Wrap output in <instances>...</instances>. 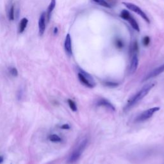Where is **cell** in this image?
I'll use <instances>...</instances> for the list:
<instances>
[{
	"label": "cell",
	"mask_w": 164,
	"mask_h": 164,
	"mask_svg": "<svg viewBox=\"0 0 164 164\" xmlns=\"http://www.w3.org/2000/svg\"><path fill=\"white\" fill-rule=\"evenodd\" d=\"M46 13L44 12L41 14L39 20H38V33L40 36H43L45 30H46Z\"/></svg>",
	"instance_id": "cell-7"
},
{
	"label": "cell",
	"mask_w": 164,
	"mask_h": 164,
	"mask_svg": "<svg viewBox=\"0 0 164 164\" xmlns=\"http://www.w3.org/2000/svg\"><path fill=\"white\" fill-rule=\"evenodd\" d=\"M139 66V59H138L137 54H133L131 57L129 66V73L131 75L135 73Z\"/></svg>",
	"instance_id": "cell-9"
},
{
	"label": "cell",
	"mask_w": 164,
	"mask_h": 164,
	"mask_svg": "<svg viewBox=\"0 0 164 164\" xmlns=\"http://www.w3.org/2000/svg\"><path fill=\"white\" fill-rule=\"evenodd\" d=\"M87 144L88 140L87 139H83L81 142L78 144V145L75 147V149L73 150V151L71 153L69 157V163H74L78 161L79 158L81 157L83 151H85L87 146Z\"/></svg>",
	"instance_id": "cell-2"
},
{
	"label": "cell",
	"mask_w": 164,
	"mask_h": 164,
	"mask_svg": "<svg viewBox=\"0 0 164 164\" xmlns=\"http://www.w3.org/2000/svg\"><path fill=\"white\" fill-rule=\"evenodd\" d=\"M163 72H164V64L163 65L159 66L158 67H157V68L152 70L151 72H150L148 74V75H147V76H146L145 78H144L143 82L147 81V80L155 78L156 76H158V75H160V74L163 73Z\"/></svg>",
	"instance_id": "cell-8"
},
{
	"label": "cell",
	"mask_w": 164,
	"mask_h": 164,
	"mask_svg": "<svg viewBox=\"0 0 164 164\" xmlns=\"http://www.w3.org/2000/svg\"><path fill=\"white\" fill-rule=\"evenodd\" d=\"M28 23V20L27 18H22L20 22H19V28H18V31L19 33H22L23 32L26 28H27V25Z\"/></svg>",
	"instance_id": "cell-13"
},
{
	"label": "cell",
	"mask_w": 164,
	"mask_h": 164,
	"mask_svg": "<svg viewBox=\"0 0 164 164\" xmlns=\"http://www.w3.org/2000/svg\"><path fill=\"white\" fill-rule=\"evenodd\" d=\"M3 162V157L0 156V163H1Z\"/></svg>",
	"instance_id": "cell-25"
},
{
	"label": "cell",
	"mask_w": 164,
	"mask_h": 164,
	"mask_svg": "<svg viewBox=\"0 0 164 164\" xmlns=\"http://www.w3.org/2000/svg\"><path fill=\"white\" fill-rule=\"evenodd\" d=\"M60 128L63 130H69V129H70V126L69 124H63Z\"/></svg>",
	"instance_id": "cell-23"
},
{
	"label": "cell",
	"mask_w": 164,
	"mask_h": 164,
	"mask_svg": "<svg viewBox=\"0 0 164 164\" xmlns=\"http://www.w3.org/2000/svg\"><path fill=\"white\" fill-rule=\"evenodd\" d=\"M78 76L79 80L81 82L82 84L87 87L92 89L94 88L96 86V82L94 80V78H92V76L82 69H78Z\"/></svg>",
	"instance_id": "cell-3"
},
{
	"label": "cell",
	"mask_w": 164,
	"mask_h": 164,
	"mask_svg": "<svg viewBox=\"0 0 164 164\" xmlns=\"http://www.w3.org/2000/svg\"><path fill=\"white\" fill-rule=\"evenodd\" d=\"M8 17L10 21H14L15 19V6L14 4L10 6L8 12Z\"/></svg>",
	"instance_id": "cell-15"
},
{
	"label": "cell",
	"mask_w": 164,
	"mask_h": 164,
	"mask_svg": "<svg viewBox=\"0 0 164 164\" xmlns=\"http://www.w3.org/2000/svg\"><path fill=\"white\" fill-rule=\"evenodd\" d=\"M64 48L65 51L68 56L70 57L73 54V50H72V43H71V38H70V34H67L65 39V43H64Z\"/></svg>",
	"instance_id": "cell-10"
},
{
	"label": "cell",
	"mask_w": 164,
	"mask_h": 164,
	"mask_svg": "<svg viewBox=\"0 0 164 164\" xmlns=\"http://www.w3.org/2000/svg\"><path fill=\"white\" fill-rule=\"evenodd\" d=\"M56 6V0H51V2L50 3L49 6L47 7V12H46V19L47 21H50L51 14L53 11V10L55 8Z\"/></svg>",
	"instance_id": "cell-12"
},
{
	"label": "cell",
	"mask_w": 164,
	"mask_h": 164,
	"mask_svg": "<svg viewBox=\"0 0 164 164\" xmlns=\"http://www.w3.org/2000/svg\"><path fill=\"white\" fill-rule=\"evenodd\" d=\"M120 17L124 19V20H126L129 22L131 26V27H132L135 30H136L138 32L140 31L139 24L137 23V22L136 21L135 19H134L133 16L130 14V13L128 10H122L120 14Z\"/></svg>",
	"instance_id": "cell-6"
},
{
	"label": "cell",
	"mask_w": 164,
	"mask_h": 164,
	"mask_svg": "<svg viewBox=\"0 0 164 164\" xmlns=\"http://www.w3.org/2000/svg\"><path fill=\"white\" fill-rule=\"evenodd\" d=\"M91 1L96 3V4H98L105 8H111L112 7V6L108 3L107 0H91Z\"/></svg>",
	"instance_id": "cell-14"
},
{
	"label": "cell",
	"mask_w": 164,
	"mask_h": 164,
	"mask_svg": "<svg viewBox=\"0 0 164 164\" xmlns=\"http://www.w3.org/2000/svg\"><path fill=\"white\" fill-rule=\"evenodd\" d=\"M67 102H68V104H69L70 108L71 109L73 112L77 111V110H78V108H77V105L75 101H73L72 99H69L67 100Z\"/></svg>",
	"instance_id": "cell-17"
},
{
	"label": "cell",
	"mask_w": 164,
	"mask_h": 164,
	"mask_svg": "<svg viewBox=\"0 0 164 164\" xmlns=\"http://www.w3.org/2000/svg\"><path fill=\"white\" fill-rule=\"evenodd\" d=\"M155 83H149V84L143 87L139 92H137L135 94H134L132 97L128 99L126 105H125L124 110L128 111L131 108H132L134 106H135L138 103L140 102L148 94V93L155 87Z\"/></svg>",
	"instance_id": "cell-1"
},
{
	"label": "cell",
	"mask_w": 164,
	"mask_h": 164,
	"mask_svg": "<svg viewBox=\"0 0 164 164\" xmlns=\"http://www.w3.org/2000/svg\"><path fill=\"white\" fill-rule=\"evenodd\" d=\"M138 50H139V46H138V44L137 42H135L130 47V52H131L132 54H136L135 53H137Z\"/></svg>",
	"instance_id": "cell-18"
},
{
	"label": "cell",
	"mask_w": 164,
	"mask_h": 164,
	"mask_svg": "<svg viewBox=\"0 0 164 164\" xmlns=\"http://www.w3.org/2000/svg\"><path fill=\"white\" fill-rule=\"evenodd\" d=\"M160 109V108L158 107H155L147 109V110L144 111L140 114L138 115L135 119V122H137V123H140V122H144L148 120L149 119L153 117V115L155 114L156 112L159 111Z\"/></svg>",
	"instance_id": "cell-4"
},
{
	"label": "cell",
	"mask_w": 164,
	"mask_h": 164,
	"mask_svg": "<svg viewBox=\"0 0 164 164\" xmlns=\"http://www.w3.org/2000/svg\"><path fill=\"white\" fill-rule=\"evenodd\" d=\"M105 85H107L108 87H115L117 86L119 84L117 83L113 82H107L105 83Z\"/></svg>",
	"instance_id": "cell-22"
},
{
	"label": "cell",
	"mask_w": 164,
	"mask_h": 164,
	"mask_svg": "<svg viewBox=\"0 0 164 164\" xmlns=\"http://www.w3.org/2000/svg\"><path fill=\"white\" fill-rule=\"evenodd\" d=\"M115 46H116V47L117 48H119V49H122V48H123L124 46L123 42L122 41V40H121L120 38H117V39L115 40Z\"/></svg>",
	"instance_id": "cell-19"
},
{
	"label": "cell",
	"mask_w": 164,
	"mask_h": 164,
	"mask_svg": "<svg viewBox=\"0 0 164 164\" xmlns=\"http://www.w3.org/2000/svg\"><path fill=\"white\" fill-rule=\"evenodd\" d=\"M9 72L13 76H17L18 75V71L15 67H10L9 69Z\"/></svg>",
	"instance_id": "cell-20"
},
{
	"label": "cell",
	"mask_w": 164,
	"mask_h": 164,
	"mask_svg": "<svg viewBox=\"0 0 164 164\" xmlns=\"http://www.w3.org/2000/svg\"><path fill=\"white\" fill-rule=\"evenodd\" d=\"M53 33L54 35H56L58 33V28L57 27H55L54 28V30H53Z\"/></svg>",
	"instance_id": "cell-24"
},
{
	"label": "cell",
	"mask_w": 164,
	"mask_h": 164,
	"mask_svg": "<svg viewBox=\"0 0 164 164\" xmlns=\"http://www.w3.org/2000/svg\"><path fill=\"white\" fill-rule=\"evenodd\" d=\"M97 105L98 106H101V107H103L107 108V109L112 111H115V108L114 106V105L111 103L108 100L106 99H99L97 102Z\"/></svg>",
	"instance_id": "cell-11"
},
{
	"label": "cell",
	"mask_w": 164,
	"mask_h": 164,
	"mask_svg": "<svg viewBox=\"0 0 164 164\" xmlns=\"http://www.w3.org/2000/svg\"><path fill=\"white\" fill-rule=\"evenodd\" d=\"M123 4L124 5V6H126L128 9H129L130 10L133 11V12L136 13V14L140 15V17H142L144 20H145V21H146L147 23H150L149 19L148 17H147V15H146V13L143 12L142 10L140 7H139L137 5L133 4V3H127V2H123Z\"/></svg>",
	"instance_id": "cell-5"
},
{
	"label": "cell",
	"mask_w": 164,
	"mask_h": 164,
	"mask_svg": "<svg viewBox=\"0 0 164 164\" xmlns=\"http://www.w3.org/2000/svg\"><path fill=\"white\" fill-rule=\"evenodd\" d=\"M49 140L53 142H59L62 141V139L56 134L51 135L49 137Z\"/></svg>",
	"instance_id": "cell-16"
},
{
	"label": "cell",
	"mask_w": 164,
	"mask_h": 164,
	"mask_svg": "<svg viewBox=\"0 0 164 164\" xmlns=\"http://www.w3.org/2000/svg\"><path fill=\"white\" fill-rule=\"evenodd\" d=\"M150 43V38L148 36H145L142 39V44L144 46H147Z\"/></svg>",
	"instance_id": "cell-21"
}]
</instances>
